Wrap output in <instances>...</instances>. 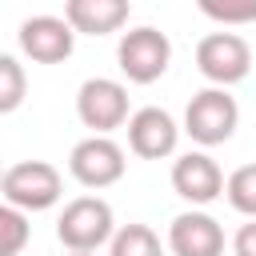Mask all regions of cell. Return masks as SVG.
Masks as SVG:
<instances>
[{"label":"cell","instance_id":"cell-1","mask_svg":"<svg viewBox=\"0 0 256 256\" xmlns=\"http://www.w3.org/2000/svg\"><path fill=\"white\" fill-rule=\"evenodd\" d=\"M64 196V176L56 164L48 160H20L12 168H4L0 180V200H8L20 212H48L56 208Z\"/></svg>","mask_w":256,"mask_h":256},{"label":"cell","instance_id":"cell-2","mask_svg":"<svg viewBox=\"0 0 256 256\" xmlns=\"http://www.w3.org/2000/svg\"><path fill=\"white\" fill-rule=\"evenodd\" d=\"M116 236V216L104 196H76L56 220V240L68 252H96Z\"/></svg>","mask_w":256,"mask_h":256},{"label":"cell","instance_id":"cell-3","mask_svg":"<svg viewBox=\"0 0 256 256\" xmlns=\"http://www.w3.org/2000/svg\"><path fill=\"white\" fill-rule=\"evenodd\" d=\"M240 124V104L228 88H200L188 108H184V132L192 136V144L200 148H216V144H228L232 132Z\"/></svg>","mask_w":256,"mask_h":256},{"label":"cell","instance_id":"cell-4","mask_svg":"<svg viewBox=\"0 0 256 256\" xmlns=\"http://www.w3.org/2000/svg\"><path fill=\"white\" fill-rule=\"evenodd\" d=\"M116 64H120L128 84H156L172 64V40L152 24L128 28V32H120Z\"/></svg>","mask_w":256,"mask_h":256},{"label":"cell","instance_id":"cell-5","mask_svg":"<svg viewBox=\"0 0 256 256\" xmlns=\"http://www.w3.org/2000/svg\"><path fill=\"white\" fill-rule=\"evenodd\" d=\"M76 116L92 136H112L116 128L128 124V88L112 76H88L76 92Z\"/></svg>","mask_w":256,"mask_h":256},{"label":"cell","instance_id":"cell-6","mask_svg":"<svg viewBox=\"0 0 256 256\" xmlns=\"http://www.w3.org/2000/svg\"><path fill=\"white\" fill-rule=\"evenodd\" d=\"M196 72L212 88H232L252 72V48L236 32H208L196 44Z\"/></svg>","mask_w":256,"mask_h":256},{"label":"cell","instance_id":"cell-7","mask_svg":"<svg viewBox=\"0 0 256 256\" xmlns=\"http://www.w3.org/2000/svg\"><path fill=\"white\" fill-rule=\"evenodd\" d=\"M124 168H128L124 148H120L112 136H84V140H76L72 152H68V172H72V180L84 184V188H92V192L120 184V180H124Z\"/></svg>","mask_w":256,"mask_h":256},{"label":"cell","instance_id":"cell-8","mask_svg":"<svg viewBox=\"0 0 256 256\" xmlns=\"http://www.w3.org/2000/svg\"><path fill=\"white\" fill-rule=\"evenodd\" d=\"M16 36H20V52H24L32 64H64V60L72 56V48H76L72 24H68L64 16H48V12L28 16Z\"/></svg>","mask_w":256,"mask_h":256},{"label":"cell","instance_id":"cell-9","mask_svg":"<svg viewBox=\"0 0 256 256\" xmlns=\"http://www.w3.org/2000/svg\"><path fill=\"white\" fill-rule=\"evenodd\" d=\"M180 132L184 128L172 120V112H164L156 104L136 108L128 116V148L140 160H164V156H172L176 144H180Z\"/></svg>","mask_w":256,"mask_h":256},{"label":"cell","instance_id":"cell-10","mask_svg":"<svg viewBox=\"0 0 256 256\" xmlns=\"http://www.w3.org/2000/svg\"><path fill=\"white\" fill-rule=\"evenodd\" d=\"M172 192L180 200H188L192 208H204V204L224 196V172L204 148L200 152H184V156L172 160Z\"/></svg>","mask_w":256,"mask_h":256},{"label":"cell","instance_id":"cell-11","mask_svg":"<svg viewBox=\"0 0 256 256\" xmlns=\"http://www.w3.org/2000/svg\"><path fill=\"white\" fill-rule=\"evenodd\" d=\"M168 252L172 256H224V228L212 212L188 208L168 224Z\"/></svg>","mask_w":256,"mask_h":256},{"label":"cell","instance_id":"cell-12","mask_svg":"<svg viewBox=\"0 0 256 256\" xmlns=\"http://www.w3.org/2000/svg\"><path fill=\"white\" fill-rule=\"evenodd\" d=\"M132 0H64V20L76 36H112L128 24Z\"/></svg>","mask_w":256,"mask_h":256},{"label":"cell","instance_id":"cell-13","mask_svg":"<svg viewBox=\"0 0 256 256\" xmlns=\"http://www.w3.org/2000/svg\"><path fill=\"white\" fill-rule=\"evenodd\" d=\"M108 256H164V244L148 224H120L108 240Z\"/></svg>","mask_w":256,"mask_h":256},{"label":"cell","instance_id":"cell-14","mask_svg":"<svg viewBox=\"0 0 256 256\" xmlns=\"http://www.w3.org/2000/svg\"><path fill=\"white\" fill-rule=\"evenodd\" d=\"M32 240V224L28 212L12 208L8 200H0V256H20Z\"/></svg>","mask_w":256,"mask_h":256},{"label":"cell","instance_id":"cell-15","mask_svg":"<svg viewBox=\"0 0 256 256\" xmlns=\"http://www.w3.org/2000/svg\"><path fill=\"white\" fill-rule=\"evenodd\" d=\"M224 196L240 216L256 220V164H240L236 172H228L224 176Z\"/></svg>","mask_w":256,"mask_h":256},{"label":"cell","instance_id":"cell-16","mask_svg":"<svg viewBox=\"0 0 256 256\" xmlns=\"http://www.w3.org/2000/svg\"><path fill=\"white\" fill-rule=\"evenodd\" d=\"M28 96V76H24V64L8 52H0V116L16 112Z\"/></svg>","mask_w":256,"mask_h":256},{"label":"cell","instance_id":"cell-17","mask_svg":"<svg viewBox=\"0 0 256 256\" xmlns=\"http://www.w3.org/2000/svg\"><path fill=\"white\" fill-rule=\"evenodd\" d=\"M196 8L224 28H240L256 20V0H196Z\"/></svg>","mask_w":256,"mask_h":256},{"label":"cell","instance_id":"cell-18","mask_svg":"<svg viewBox=\"0 0 256 256\" xmlns=\"http://www.w3.org/2000/svg\"><path fill=\"white\" fill-rule=\"evenodd\" d=\"M232 256H256V220L240 224L232 236Z\"/></svg>","mask_w":256,"mask_h":256},{"label":"cell","instance_id":"cell-19","mask_svg":"<svg viewBox=\"0 0 256 256\" xmlns=\"http://www.w3.org/2000/svg\"><path fill=\"white\" fill-rule=\"evenodd\" d=\"M72 256H92V252H72Z\"/></svg>","mask_w":256,"mask_h":256},{"label":"cell","instance_id":"cell-20","mask_svg":"<svg viewBox=\"0 0 256 256\" xmlns=\"http://www.w3.org/2000/svg\"><path fill=\"white\" fill-rule=\"evenodd\" d=\"M0 180H4V164H0Z\"/></svg>","mask_w":256,"mask_h":256}]
</instances>
